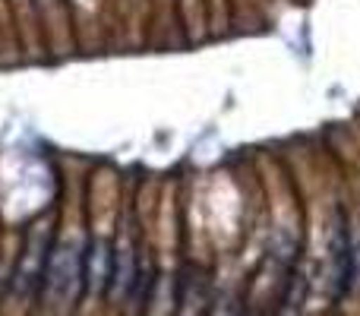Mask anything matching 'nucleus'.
Instances as JSON below:
<instances>
[{
  "label": "nucleus",
  "mask_w": 360,
  "mask_h": 316,
  "mask_svg": "<svg viewBox=\"0 0 360 316\" xmlns=\"http://www.w3.org/2000/svg\"><path fill=\"white\" fill-rule=\"evenodd\" d=\"M76 279H79V253L76 247H60L51 260L48 269V291L54 301H70L76 291Z\"/></svg>",
  "instance_id": "1"
},
{
  "label": "nucleus",
  "mask_w": 360,
  "mask_h": 316,
  "mask_svg": "<svg viewBox=\"0 0 360 316\" xmlns=\"http://www.w3.org/2000/svg\"><path fill=\"white\" fill-rule=\"evenodd\" d=\"M101 275H105V244H95L92 253H89V282L92 285H98Z\"/></svg>",
  "instance_id": "2"
}]
</instances>
